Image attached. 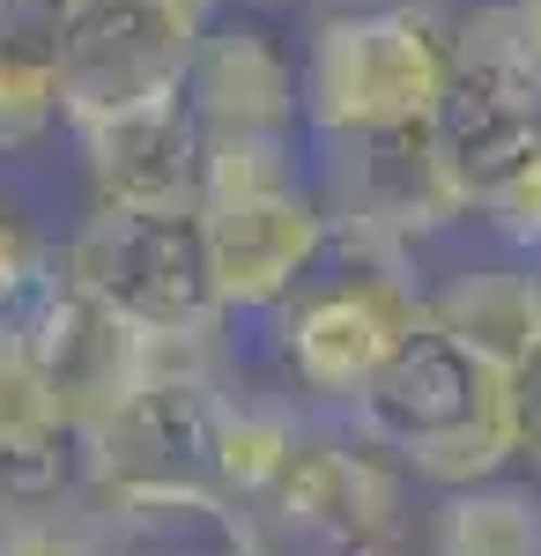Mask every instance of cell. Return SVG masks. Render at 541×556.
I'll return each mask as SVG.
<instances>
[{"label": "cell", "mask_w": 541, "mask_h": 556, "mask_svg": "<svg viewBox=\"0 0 541 556\" xmlns=\"http://www.w3.org/2000/svg\"><path fill=\"white\" fill-rule=\"evenodd\" d=\"M215 408L223 386L209 371V342H171L164 364L83 430L89 490L119 513L126 542H186V527H230L215 482Z\"/></svg>", "instance_id": "obj_1"}, {"label": "cell", "mask_w": 541, "mask_h": 556, "mask_svg": "<svg viewBox=\"0 0 541 556\" xmlns=\"http://www.w3.org/2000/svg\"><path fill=\"white\" fill-rule=\"evenodd\" d=\"M430 319V298L416 282L408 238L327 215V238L312 267L290 282V298L275 304V334L290 356V379L319 401H356L364 386L393 364V349Z\"/></svg>", "instance_id": "obj_2"}, {"label": "cell", "mask_w": 541, "mask_h": 556, "mask_svg": "<svg viewBox=\"0 0 541 556\" xmlns=\"http://www.w3.org/2000/svg\"><path fill=\"white\" fill-rule=\"evenodd\" d=\"M349 416L386 460H401L408 475L438 482V490L482 482L504 460H519L512 371L498 356L467 349L438 319H423L416 334L393 349V364L349 401Z\"/></svg>", "instance_id": "obj_3"}, {"label": "cell", "mask_w": 541, "mask_h": 556, "mask_svg": "<svg viewBox=\"0 0 541 556\" xmlns=\"http://www.w3.org/2000/svg\"><path fill=\"white\" fill-rule=\"evenodd\" d=\"M445 83H453V30L430 8L416 0L334 8L304 45V127L312 141H327L438 119Z\"/></svg>", "instance_id": "obj_4"}, {"label": "cell", "mask_w": 541, "mask_h": 556, "mask_svg": "<svg viewBox=\"0 0 541 556\" xmlns=\"http://www.w3.org/2000/svg\"><path fill=\"white\" fill-rule=\"evenodd\" d=\"M201 230H209L223 312H275L290 298V282L312 267L327 238V201L297 164V141L209 149Z\"/></svg>", "instance_id": "obj_5"}, {"label": "cell", "mask_w": 541, "mask_h": 556, "mask_svg": "<svg viewBox=\"0 0 541 556\" xmlns=\"http://www.w3.org/2000/svg\"><path fill=\"white\" fill-rule=\"evenodd\" d=\"M60 260L89 298H104L141 334L209 342L223 319L201 208H89Z\"/></svg>", "instance_id": "obj_6"}, {"label": "cell", "mask_w": 541, "mask_h": 556, "mask_svg": "<svg viewBox=\"0 0 541 556\" xmlns=\"http://www.w3.org/2000/svg\"><path fill=\"white\" fill-rule=\"evenodd\" d=\"M401 460H386L372 438L304 430L290 468L267 482V497L230 513L246 556H349L401 534Z\"/></svg>", "instance_id": "obj_7"}, {"label": "cell", "mask_w": 541, "mask_h": 556, "mask_svg": "<svg viewBox=\"0 0 541 556\" xmlns=\"http://www.w3.org/2000/svg\"><path fill=\"white\" fill-rule=\"evenodd\" d=\"M201 30L209 23L186 15L178 0H75L60 38V119L89 127L186 97Z\"/></svg>", "instance_id": "obj_8"}, {"label": "cell", "mask_w": 541, "mask_h": 556, "mask_svg": "<svg viewBox=\"0 0 541 556\" xmlns=\"http://www.w3.org/2000/svg\"><path fill=\"white\" fill-rule=\"evenodd\" d=\"M15 327L30 334L38 349V371L52 386V401H60V416L67 424H97L119 393L149 379L156 364H164L171 342H186V334H141L134 319H119L104 298H89L83 282L67 275V260H52V275H45L30 304L15 312Z\"/></svg>", "instance_id": "obj_9"}, {"label": "cell", "mask_w": 541, "mask_h": 556, "mask_svg": "<svg viewBox=\"0 0 541 556\" xmlns=\"http://www.w3.org/2000/svg\"><path fill=\"white\" fill-rule=\"evenodd\" d=\"M312 186H319L327 215L378 223V230H393V238H408V245L467 215V193H460L453 164H445L438 119L372 127V134H327Z\"/></svg>", "instance_id": "obj_10"}, {"label": "cell", "mask_w": 541, "mask_h": 556, "mask_svg": "<svg viewBox=\"0 0 541 556\" xmlns=\"http://www.w3.org/2000/svg\"><path fill=\"white\" fill-rule=\"evenodd\" d=\"M186 104L209 134V149L230 141H297L304 127V67L260 23H209L193 75H186Z\"/></svg>", "instance_id": "obj_11"}, {"label": "cell", "mask_w": 541, "mask_h": 556, "mask_svg": "<svg viewBox=\"0 0 541 556\" xmlns=\"http://www.w3.org/2000/svg\"><path fill=\"white\" fill-rule=\"evenodd\" d=\"M97 208H201L209 186V134L186 97L141 104L119 119L75 127Z\"/></svg>", "instance_id": "obj_12"}, {"label": "cell", "mask_w": 541, "mask_h": 556, "mask_svg": "<svg viewBox=\"0 0 541 556\" xmlns=\"http://www.w3.org/2000/svg\"><path fill=\"white\" fill-rule=\"evenodd\" d=\"M438 141H445V164H453L467 215H475L504 178L541 156V89L490 75V67L453 52V83H445V104H438Z\"/></svg>", "instance_id": "obj_13"}, {"label": "cell", "mask_w": 541, "mask_h": 556, "mask_svg": "<svg viewBox=\"0 0 541 556\" xmlns=\"http://www.w3.org/2000/svg\"><path fill=\"white\" fill-rule=\"evenodd\" d=\"M75 0H0V149H30L60 119V38Z\"/></svg>", "instance_id": "obj_14"}, {"label": "cell", "mask_w": 541, "mask_h": 556, "mask_svg": "<svg viewBox=\"0 0 541 556\" xmlns=\"http://www.w3.org/2000/svg\"><path fill=\"white\" fill-rule=\"evenodd\" d=\"M430 319L453 327L467 349L498 356L504 371H519L541 349V275H519V267H467V275H453V282L430 298Z\"/></svg>", "instance_id": "obj_15"}, {"label": "cell", "mask_w": 541, "mask_h": 556, "mask_svg": "<svg viewBox=\"0 0 541 556\" xmlns=\"http://www.w3.org/2000/svg\"><path fill=\"white\" fill-rule=\"evenodd\" d=\"M304 445L290 401H267V393H223L215 408V482H223V505L246 513L267 497V482L290 468V453Z\"/></svg>", "instance_id": "obj_16"}, {"label": "cell", "mask_w": 541, "mask_h": 556, "mask_svg": "<svg viewBox=\"0 0 541 556\" xmlns=\"http://www.w3.org/2000/svg\"><path fill=\"white\" fill-rule=\"evenodd\" d=\"M430 549L438 556H541V490L498 482V475L445 490Z\"/></svg>", "instance_id": "obj_17"}, {"label": "cell", "mask_w": 541, "mask_h": 556, "mask_svg": "<svg viewBox=\"0 0 541 556\" xmlns=\"http://www.w3.org/2000/svg\"><path fill=\"white\" fill-rule=\"evenodd\" d=\"M119 513L97 490L38 497V505H0V556H126Z\"/></svg>", "instance_id": "obj_18"}, {"label": "cell", "mask_w": 541, "mask_h": 556, "mask_svg": "<svg viewBox=\"0 0 541 556\" xmlns=\"http://www.w3.org/2000/svg\"><path fill=\"white\" fill-rule=\"evenodd\" d=\"M60 401H52V386L38 371V349L30 334L8 319L0 327V445H23V438H45V430H60Z\"/></svg>", "instance_id": "obj_19"}, {"label": "cell", "mask_w": 541, "mask_h": 556, "mask_svg": "<svg viewBox=\"0 0 541 556\" xmlns=\"http://www.w3.org/2000/svg\"><path fill=\"white\" fill-rule=\"evenodd\" d=\"M475 215L498 230L504 245H519V253H541V156L527 164V172L504 178V186H498V193H490V201H482Z\"/></svg>", "instance_id": "obj_20"}, {"label": "cell", "mask_w": 541, "mask_h": 556, "mask_svg": "<svg viewBox=\"0 0 541 556\" xmlns=\"http://www.w3.org/2000/svg\"><path fill=\"white\" fill-rule=\"evenodd\" d=\"M45 275H52V260H45V245L15 223V215H0V327L30 304V290H38Z\"/></svg>", "instance_id": "obj_21"}, {"label": "cell", "mask_w": 541, "mask_h": 556, "mask_svg": "<svg viewBox=\"0 0 541 556\" xmlns=\"http://www.w3.org/2000/svg\"><path fill=\"white\" fill-rule=\"evenodd\" d=\"M512 438H519V460L541 468V349L512 371Z\"/></svg>", "instance_id": "obj_22"}, {"label": "cell", "mask_w": 541, "mask_h": 556, "mask_svg": "<svg viewBox=\"0 0 541 556\" xmlns=\"http://www.w3.org/2000/svg\"><path fill=\"white\" fill-rule=\"evenodd\" d=\"M126 556H246V549H238V534H223V542H193L186 534V542H134Z\"/></svg>", "instance_id": "obj_23"}, {"label": "cell", "mask_w": 541, "mask_h": 556, "mask_svg": "<svg viewBox=\"0 0 541 556\" xmlns=\"http://www.w3.org/2000/svg\"><path fill=\"white\" fill-rule=\"evenodd\" d=\"M349 556H401V542H372V549H349Z\"/></svg>", "instance_id": "obj_24"}, {"label": "cell", "mask_w": 541, "mask_h": 556, "mask_svg": "<svg viewBox=\"0 0 541 556\" xmlns=\"http://www.w3.org/2000/svg\"><path fill=\"white\" fill-rule=\"evenodd\" d=\"M178 8H186V15H201V23H209V8H215V0H178Z\"/></svg>", "instance_id": "obj_25"}]
</instances>
